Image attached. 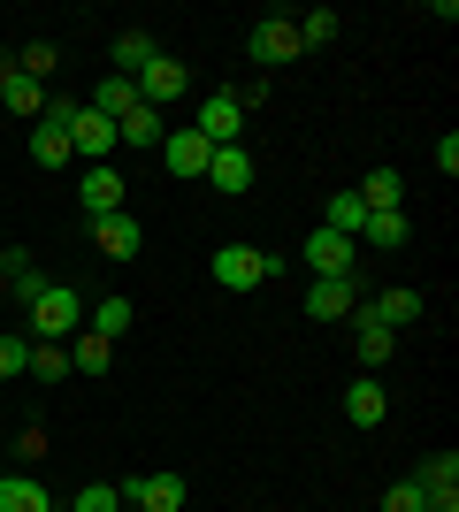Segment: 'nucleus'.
Instances as JSON below:
<instances>
[{
    "mask_svg": "<svg viewBox=\"0 0 459 512\" xmlns=\"http://www.w3.org/2000/svg\"><path fill=\"white\" fill-rule=\"evenodd\" d=\"M31 329H39L31 344H69L77 329H85V314H77V291H69V283H46L39 299H31Z\"/></svg>",
    "mask_w": 459,
    "mask_h": 512,
    "instance_id": "1",
    "label": "nucleus"
},
{
    "mask_svg": "<svg viewBox=\"0 0 459 512\" xmlns=\"http://www.w3.org/2000/svg\"><path fill=\"white\" fill-rule=\"evenodd\" d=\"M276 268H284V260L261 253V245H222V253H215V283H222V291H261Z\"/></svg>",
    "mask_w": 459,
    "mask_h": 512,
    "instance_id": "2",
    "label": "nucleus"
},
{
    "mask_svg": "<svg viewBox=\"0 0 459 512\" xmlns=\"http://www.w3.org/2000/svg\"><path fill=\"white\" fill-rule=\"evenodd\" d=\"M299 54H306V46H299V23H291L284 8L253 23V62H261V69H284V62H299Z\"/></svg>",
    "mask_w": 459,
    "mask_h": 512,
    "instance_id": "3",
    "label": "nucleus"
},
{
    "mask_svg": "<svg viewBox=\"0 0 459 512\" xmlns=\"http://www.w3.org/2000/svg\"><path fill=\"white\" fill-rule=\"evenodd\" d=\"M131 85H138V100H146V107H169V100H184V92H192V69L176 62V54H153Z\"/></svg>",
    "mask_w": 459,
    "mask_h": 512,
    "instance_id": "4",
    "label": "nucleus"
},
{
    "mask_svg": "<svg viewBox=\"0 0 459 512\" xmlns=\"http://www.w3.org/2000/svg\"><path fill=\"white\" fill-rule=\"evenodd\" d=\"M306 268L314 276H360V237H337L314 222V237H306Z\"/></svg>",
    "mask_w": 459,
    "mask_h": 512,
    "instance_id": "5",
    "label": "nucleus"
},
{
    "mask_svg": "<svg viewBox=\"0 0 459 512\" xmlns=\"http://www.w3.org/2000/svg\"><path fill=\"white\" fill-rule=\"evenodd\" d=\"M352 306H360V276H314L306 283V314L314 321H352Z\"/></svg>",
    "mask_w": 459,
    "mask_h": 512,
    "instance_id": "6",
    "label": "nucleus"
},
{
    "mask_svg": "<svg viewBox=\"0 0 459 512\" xmlns=\"http://www.w3.org/2000/svg\"><path fill=\"white\" fill-rule=\"evenodd\" d=\"M123 512H184V474H138V482H123Z\"/></svg>",
    "mask_w": 459,
    "mask_h": 512,
    "instance_id": "7",
    "label": "nucleus"
},
{
    "mask_svg": "<svg viewBox=\"0 0 459 512\" xmlns=\"http://www.w3.org/2000/svg\"><path fill=\"white\" fill-rule=\"evenodd\" d=\"M192 130L207 138V146H245V115H238V100H230V92H207Z\"/></svg>",
    "mask_w": 459,
    "mask_h": 512,
    "instance_id": "8",
    "label": "nucleus"
},
{
    "mask_svg": "<svg viewBox=\"0 0 459 512\" xmlns=\"http://www.w3.org/2000/svg\"><path fill=\"white\" fill-rule=\"evenodd\" d=\"M92 245H100V260H138V245H146V230H138L131 207H115L92 222Z\"/></svg>",
    "mask_w": 459,
    "mask_h": 512,
    "instance_id": "9",
    "label": "nucleus"
},
{
    "mask_svg": "<svg viewBox=\"0 0 459 512\" xmlns=\"http://www.w3.org/2000/svg\"><path fill=\"white\" fill-rule=\"evenodd\" d=\"M207 161H215V146H207L199 130H169V138H161V169L184 176V184H192V176H207Z\"/></svg>",
    "mask_w": 459,
    "mask_h": 512,
    "instance_id": "10",
    "label": "nucleus"
},
{
    "mask_svg": "<svg viewBox=\"0 0 459 512\" xmlns=\"http://www.w3.org/2000/svg\"><path fill=\"white\" fill-rule=\"evenodd\" d=\"M253 176H261V161H253V146H215V161H207V184L215 192H253Z\"/></svg>",
    "mask_w": 459,
    "mask_h": 512,
    "instance_id": "11",
    "label": "nucleus"
},
{
    "mask_svg": "<svg viewBox=\"0 0 459 512\" xmlns=\"http://www.w3.org/2000/svg\"><path fill=\"white\" fill-rule=\"evenodd\" d=\"M69 153H85L92 169H100V161H108V153H115V123H108V115H92V107H85V115L69 123Z\"/></svg>",
    "mask_w": 459,
    "mask_h": 512,
    "instance_id": "12",
    "label": "nucleus"
},
{
    "mask_svg": "<svg viewBox=\"0 0 459 512\" xmlns=\"http://www.w3.org/2000/svg\"><path fill=\"white\" fill-rule=\"evenodd\" d=\"M77 207H85L92 222H100V214H115V207H123V176H115L108 161H100V169H85V184H77Z\"/></svg>",
    "mask_w": 459,
    "mask_h": 512,
    "instance_id": "13",
    "label": "nucleus"
},
{
    "mask_svg": "<svg viewBox=\"0 0 459 512\" xmlns=\"http://www.w3.org/2000/svg\"><path fill=\"white\" fill-rule=\"evenodd\" d=\"M352 329H360V367H368V375H375V367L391 360V344H398V329H383V321L368 314V299L352 306Z\"/></svg>",
    "mask_w": 459,
    "mask_h": 512,
    "instance_id": "14",
    "label": "nucleus"
},
{
    "mask_svg": "<svg viewBox=\"0 0 459 512\" xmlns=\"http://www.w3.org/2000/svg\"><path fill=\"white\" fill-rule=\"evenodd\" d=\"M383 413H391L383 383H375V375H360V383L345 390V421H352V428H383Z\"/></svg>",
    "mask_w": 459,
    "mask_h": 512,
    "instance_id": "15",
    "label": "nucleus"
},
{
    "mask_svg": "<svg viewBox=\"0 0 459 512\" xmlns=\"http://www.w3.org/2000/svg\"><path fill=\"white\" fill-rule=\"evenodd\" d=\"M406 237H414L406 207H383V214H368V222H360V245H375V253H398Z\"/></svg>",
    "mask_w": 459,
    "mask_h": 512,
    "instance_id": "16",
    "label": "nucleus"
},
{
    "mask_svg": "<svg viewBox=\"0 0 459 512\" xmlns=\"http://www.w3.org/2000/svg\"><path fill=\"white\" fill-rule=\"evenodd\" d=\"M115 367V344L100 337V329H77L69 337V375H108Z\"/></svg>",
    "mask_w": 459,
    "mask_h": 512,
    "instance_id": "17",
    "label": "nucleus"
},
{
    "mask_svg": "<svg viewBox=\"0 0 459 512\" xmlns=\"http://www.w3.org/2000/svg\"><path fill=\"white\" fill-rule=\"evenodd\" d=\"M85 107H92V115H108V123H123V115L138 107V85H131V77H100V85L85 92Z\"/></svg>",
    "mask_w": 459,
    "mask_h": 512,
    "instance_id": "18",
    "label": "nucleus"
},
{
    "mask_svg": "<svg viewBox=\"0 0 459 512\" xmlns=\"http://www.w3.org/2000/svg\"><path fill=\"white\" fill-rule=\"evenodd\" d=\"M161 138H169V123H161V107H146V100L115 123V146H161Z\"/></svg>",
    "mask_w": 459,
    "mask_h": 512,
    "instance_id": "19",
    "label": "nucleus"
},
{
    "mask_svg": "<svg viewBox=\"0 0 459 512\" xmlns=\"http://www.w3.org/2000/svg\"><path fill=\"white\" fill-rule=\"evenodd\" d=\"M406 482H414L421 497H437V490H459V451H429V459H421V467L406 474Z\"/></svg>",
    "mask_w": 459,
    "mask_h": 512,
    "instance_id": "20",
    "label": "nucleus"
},
{
    "mask_svg": "<svg viewBox=\"0 0 459 512\" xmlns=\"http://www.w3.org/2000/svg\"><path fill=\"white\" fill-rule=\"evenodd\" d=\"M31 161H39V169H69V161H77V153H69V130L62 123H31Z\"/></svg>",
    "mask_w": 459,
    "mask_h": 512,
    "instance_id": "21",
    "label": "nucleus"
},
{
    "mask_svg": "<svg viewBox=\"0 0 459 512\" xmlns=\"http://www.w3.org/2000/svg\"><path fill=\"white\" fill-rule=\"evenodd\" d=\"M153 54H161V46H153V31H115V77H138Z\"/></svg>",
    "mask_w": 459,
    "mask_h": 512,
    "instance_id": "22",
    "label": "nucleus"
},
{
    "mask_svg": "<svg viewBox=\"0 0 459 512\" xmlns=\"http://www.w3.org/2000/svg\"><path fill=\"white\" fill-rule=\"evenodd\" d=\"M16 69L31 77V85H46V77L62 69V46H54V39H23V46H16Z\"/></svg>",
    "mask_w": 459,
    "mask_h": 512,
    "instance_id": "23",
    "label": "nucleus"
},
{
    "mask_svg": "<svg viewBox=\"0 0 459 512\" xmlns=\"http://www.w3.org/2000/svg\"><path fill=\"white\" fill-rule=\"evenodd\" d=\"M360 207H368V214H383V207H406V176H398V169H375L368 184H360Z\"/></svg>",
    "mask_w": 459,
    "mask_h": 512,
    "instance_id": "24",
    "label": "nucleus"
},
{
    "mask_svg": "<svg viewBox=\"0 0 459 512\" xmlns=\"http://www.w3.org/2000/svg\"><path fill=\"white\" fill-rule=\"evenodd\" d=\"M0 512H54V497H46L31 474H8V482H0Z\"/></svg>",
    "mask_w": 459,
    "mask_h": 512,
    "instance_id": "25",
    "label": "nucleus"
},
{
    "mask_svg": "<svg viewBox=\"0 0 459 512\" xmlns=\"http://www.w3.org/2000/svg\"><path fill=\"white\" fill-rule=\"evenodd\" d=\"M368 314L383 329H406V321H421V291H383V299H368Z\"/></svg>",
    "mask_w": 459,
    "mask_h": 512,
    "instance_id": "26",
    "label": "nucleus"
},
{
    "mask_svg": "<svg viewBox=\"0 0 459 512\" xmlns=\"http://www.w3.org/2000/svg\"><path fill=\"white\" fill-rule=\"evenodd\" d=\"M131 321H138V306L131 299H100V306H92V321H85V329H100V337H131Z\"/></svg>",
    "mask_w": 459,
    "mask_h": 512,
    "instance_id": "27",
    "label": "nucleus"
},
{
    "mask_svg": "<svg viewBox=\"0 0 459 512\" xmlns=\"http://www.w3.org/2000/svg\"><path fill=\"white\" fill-rule=\"evenodd\" d=\"M360 222H368V207H360V192H337L322 207V230H337V237H360Z\"/></svg>",
    "mask_w": 459,
    "mask_h": 512,
    "instance_id": "28",
    "label": "nucleus"
},
{
    "mask_svg": "<svg viewBox=\"0 0 459 512\" xmlns=\"http://www.w3.org/2000/svg\"><path fill=\"white\" fill-rule=\"evenodd\" d=\"M0 268H8V291H16L23 306H31V299H39V291H46V276H39V268H31V253H0Z\"/></svg>",
    "mask_w": 459,
    "mask_h": 512,
    "instance_id": "29",
    "label": "nucleus"
},
{
    "mask_svg": "<svg viewBox=\"0 0 459 512\" xmlns=\"http://www.w3.org/2000/svg\"><path fill=\"white\" fill-rule=\"evenodd\" d=\"M291 23H299V46H329L337 31H345V16H337V8H306V16H291Z\"/></svg>",
    "mask_w": 459,
    "mask_h": 512,
    "instance_id": "30",
    "label": "nucleus"
},
{
    "mask_svg": "<svg viewBox=\"0 0 459 512\" xmlns=\"http://www.w3.org/2000/svg\"><path fill=\"white\" fill-rule=\"evenodd\" d=\"M0 107H16V115H31V123H39V107H46V85H31V77H8V92H0Z\"/></svg>",
    "mask_w": 459,
    "mask_h": 512,
    "instance_id": "31",
    "label": "nucleus"
},
{
    "mask_svg": "<svg viewBox=\"0 0 459 512\" xmlns=\"http://www.w3.org/2000/svg\"><path fill=\"white\" fill-rule=\"evenodd\" d=\"M31 375L39 383H69V344H31Z\"/></svg>",
    "mask_w": 459,
    "mask_h": 512,
    "instance_id": "32",
    "label": "nucleus"
},
{
    "mask_svg": "<svg viewBox=\"0 0 459 512\" xmlns=\"http://www.w3.org/2000/svg\"><path fill=\"white\" fill-rule=\"evenodd\" d=\"M16 375H31V337H8V329H0V383H16Z\"/></svg>",
    "mask_w": 459,
    "mask_h": 512,
    "instance_id": "33",
    "label": "nucleus"
},
{
    "mask_svg": "<svg viewBox=\"0 0 459 512\" xmlns=\"http://www.w3.org/2000/svg\"><path fill=\"white\" fill-rule=\"evenodd\" d=\"M77 115H85V92H46V107H39V123H77Z\"/></svg>",
    "mask_w": 459,
    "mask_h": 512,
    "instance_id": "34",
    "label": "nucleus"
},
{
    "mask_svg": "<svg viewBox=\"0 0 459 512\" xmlns=\"http://www.w3.org/2000/svg\"><path fill=\"white\" fill-rule=\"evenodd\" d=\"M77 512H123V490H115V482H92V490H77Z\"/></svg>",
    "mask_w": 459,
    "mask_h": 512,
    "instance_id": "35",
    "label": "nucleus"
},
{
    "mask_svg": "<svg viewBox=\"0 0 459 512\" xmlns=\"http://www.w3.org/2000/svg\"><path fill=\"white\" fill-rule=\"evenodd\" d=\"M383 512H429V497H421L414 482H391V490H383Z\"/></svg>",
    "mask_w": 459,
    "mask_h": 512,
    "instance_id": "36",
    "label": "nucleus"
},
{
    "mask_svg": "<svg viewBox=\"0 0 459 512\" xmlns=\"http://www.w3.org/2000/svg\"><path fill=\"white\" fill-rule=\"evenodd\" d=\"M437 176H459V138H452V130L437 138Z\"/></svg>",
    "mask_w": 459,
    "mask_h": 512,
    "instance_id": "37",
    "label": "nucleus"
},
{
    "mask_svg": "<svg viewBox=\"0 0 459 512\" xmlns=\"http://www.w3.org/2000/svg\"><path fill=\"white\" fill-rule=\"evenodd\" d=\"M16 459H46V428H23V436H16Z\"/></svg>",
    "mask_w": 459,
    "mask_h": 512,
    "instance_id": "38",
    "label": "nucleus"
},
{
    "mask_svg": "<svg viewBox=\"0 0 459 512\" xmlns=\"http://www.w3.org/2000/svg\"><path fill=\"white\" fill-rule=\"evenodd\" d=\"M230 100H238V115H253V107L268 100V85H230Z\"/></svg>",
    "mask_w": 459,
    "mask_h": 512,
    "instance_id": "39",
    "label": "nucleus"
},
{
    "mask_svg": "<svg viewBox=\"0 0 459 512\" xmlns=\"http://www.w3.org/2000/svg\"><path fill=\"white\" fill-rule=\"evenodd\" d=\"M429 512H459V490H437V497H429Z\"/></svg>",
    "mask_w": 459,
    "mask_h": 512,
    "instance_id": "40",
    "label": "nucleus"
},
{
    "mask_svg": "<svg viewBox=\"0 0 459 512\" xmlns=\"http://www.w3.org/2000/svg\"><path fill=\"white\" fill-rule=\"evenodd\" d=\"M8 77H16V62H8V54H0V92H8Z\"/></svg>",
    "mask_w": 459,
    "mask_h": 512,
    "instance_id": "41",
    "label": "nucleus"
},
{
    "mask_svg": "<svg viewBox=\"0 0 459 512\" xmlns=\"http://www.w3.org/2000/svg\"><path fill=\"white\" fill-rule=\"evenodd\" d=\"M0 291H8V268H0Z\"/></svg>",
    "mask_w": 459,
    "mask_h": 512,
    "instance_id": "42",
    "label": "nucleus"
}]
</instances>
